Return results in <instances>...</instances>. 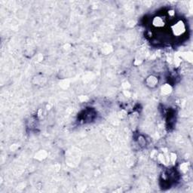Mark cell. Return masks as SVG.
Wrapping results in <instances>:
<instances>
[{"instance_id": "6da1fadb", "label": "cell", "mask_w": 193, "mask_h": 193, "mask_svg": "<svg viewBox=\"0 0 193 193\" xmlns=\"http://www.w3.org/2000/svg\"><path fill=\"white\" fill-rule=\"evenodd\" d=\"M184 30H185L184 25L183 24H181V22H179L173 27V31L174 33V35H177V36H179L183 32H184Z\"/></svg>"}]
</instances>
